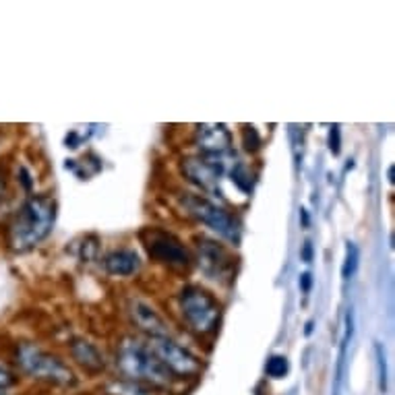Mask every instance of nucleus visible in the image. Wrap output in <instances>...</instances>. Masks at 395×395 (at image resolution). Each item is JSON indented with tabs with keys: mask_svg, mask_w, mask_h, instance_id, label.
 <instances>
[{
	"mask_svg": "<svg viewBox=\"0 0 395 395\" xmlns=\"http://www.w3.org/2000/svg\"><path fill=\"white\" fill-rule=\"evenodd\" d=\"M265 370L271 379H282L288 375L290 370V364H288V358L286 356H271L265 364Z\"/></svg>",
	"mask_w": 395,
	"mask_h": 395,
	"instance_id": "dca6fc26",
	"label": "nucleus"
},
{
	"mask_svg": "<svg viewBox=\"0 0 395 395\" xmlns=\"http://www.w3.org/2000/svg\"><path fill=\"white\" fill-rule=\"evenodd\" d=\"M242 143H244V149L247 151H259L261 149V137H259V132L255 127H244V131H242Z\"/></svg>",
	"mask_w": 395,
	"mask_h": 395,
	"instance_id": "a211bd4d",
	"label": "nucleus"
},
{
	"mask_svg": "<svg viewBox=\"0 0 395 395\" xmlns=\"http://www.w3.org/2000/svg\"><path fill=\"white\" fill-rule=\"evenodd\" d=\"M303 261H307V263L312 261V244L310 242H305V247H303Z\"/></svg>",
	"mask_w": 395,
	"mask_h": 395,
	"instance_id": "b1692460",
	"label": "nucleus"
},
{
	"mask_svg": "<svg viewBox=\"0 0 395 395\" xmlns=\"http://www.w3.org/2000/svg\"><path fill=\"white\" fill-rule=\"evenodd\" d=\"M116 364L129 381L143 383L147 387H168L172 381V375L149 350V346L134 338H127L120 344L116 352Z\"/></svg>",
	"mask_w": 395,
	"mask_h": 395,
	"instance_id": "f03ea898",
	"label": "nucleus"
},
{
	"mask_svg": "<svg viewBox=\"0 0 395 395\" xmlns=\"http://www.w3.org/2000/svg\"><path fill=\"white\" fill-rule=\"evenodd\" d=\"M17 362L29 377L46 381V383H54V385H62V387H71L77 383V377L67 362H62L58 356L42 350L34 344L19 346Z\"/></svg>",
	"mask_w": 395,
	"mask_h": 395,
	"instance_id": "20e7f679",
	"label": "nucleus"
},
{
	"mask_svg": "<svg viewBox=\"0 0 395 395\" xmlns=\"http://www.w3.org/2000/svg\"><path fill=\"white\" fill-rule=\"evenodd\" d=\"M180 170L195 186H199L205 193H214L220 186L223 164L220 162V158H214V155L184 158L180 164Z\"/></svg>",
	"mask_w": 395,
	"mask_h": 395,
	"instance_id": "1a4fd4ad",
	"label": "nucleus"
},
{
	"mask_svg": "<svg viewBox=\"0 0 395 395\" xmlns=\"http://www.w3.org/2000/svg\"><path fill=\"white\" fill-rule=\"evenodd\" d=\"M139 240H141L143 249L147 251V255L155 263L164 265L172 271H188L190 269L193 257H190L188 249L182 244V240L172 232L158 228V226H149L139 232Z\"/></svg>",
	"mask_w": 395,
	"mask_h": 395,
	"instance_id": "39448f33",
	"label": "nucleus"
},
{
	"mask_svg": "<svg viewBox=\"0 0 395 395\" xmlns=\"http://www.w3.org/2000/svg\"><path fill=\"white\" fill-rule=\"evenodd\" d=\"M104 269L110 275L131 277L141 269V259L132 249H116V251H110L104 257Z\"/></svg>",
	"mask_w": 395,
	"mask_h": 395,
	"instance_id": "f8f14e48",
	"label": "nucleus"
},
{
	"mask_svg": "<svg viewBox=\"0 0 395 395\" xmlns=\"http://www.w3.org/2000/svg\"><path fill=\"white\" fill-rule=\"evenodd\" d=\"M310 286H312V277H310V273H303L300 275V290L305 292V294H308L310 292Z\"/></svg>",
	"mask_w": 395,
	"mask_h": 395,
	"instance_id": "5701e85b",
	"label": "nucleus"
},
{
	"mask_svg": "<svg viewBox=\"0 0 395 395\" xmlns=\"http://www.w3.org/2000/svg\"><path fill=\"white\" fill-rule=\"evenodd\" d=\"M147 346L155 354V358L166 366L170 375L193 377L201 373V360L193 352L174 342L172 338H151Z\"/></svg>",
	"mask_w": 395,
	"mask_h": 395,
	"instance_id": "6e6552de",
	"label": "nucleus"
},
{
	"mask_svg": "<svg viewBox=\"0 0 395 395\" xmlns=\"http://www.w3.org/2000/svg\"><path fill=\"white\" fill-rule=\"evenodd\" d=\"M56 201L50 195H32L15 214L8 228V244L15 253H27L46 240L56 221Z\"/></svg>",
	"mask_w": 395,
	"mask_h": 395,
	"instance_id": "f257e3e1",
	"label": "nucleus"
},
{
	"mask_svg": "<svg viewBox=\"0 0 395 395\" xmlns=\"http://www.w3.org/2000/svg\"><path fill=\"white\" fill-rule=\"evenodd\" d=\"M0 395H8V391H2V389H0Z\"/></svg>",
	"mask_w": 395,
	"mask_h": 395,
	"instance_id": "c85d7f7f",
	"label": "nucleus"
},
{
	"mask_svg": "<svg viewBox=\"0 0 395 395\" xmlns=\"http://www.w3.org/2000/svg\"><path fill=\"white\" fill-rule=\"evenodd\" d=\"M195 143L201 149V155L220 158L232 147V132L226 125H199L195 132Z\"/></svg>",
	"mask_w": 395,
	"mask_h": 395,
	"instance_id": "9d476101",
	"label": "nucleus"
},
{
	"mask_svg": "<svg viewBox=\"0 0 395 395\" xmlns=\"http://www.w3.org/2000/svg\"><path fill=\"white\" fill-rule=\"evenodd\" d=\"M375 352H377V364H379V383H381V389H385V356L381 350V344L375 346Z\"/></svg>",
	"mask_w": 395,
	"mask_h": 395,
	"instance_id": "4be33fe9",
	"label": "nucleus"
},
{
	"mask_svg": "<svg viewBox=\"0 0 395 395\" xmlns=\"http://www.w3.org/2000/svg\"><path fill=\"white\" fill-rule=\"evenodd\" d=\"M180 201H182L184 209L188 212V216L205 223L212 232H216L223 240H228L232 244L240 242V223L216 201L207 199L205 195H197V193H182Z\"/></svg>",
	"mask_w": 395,
	"mask_h": 395,
	"instance_id": "423d86ee",
	"label": "nucleus"
},
{
	"mask_svg": "<svg viewBox=\"0 0 395 395\" xmlns=\"http://www.w3.org/2000/svg\"><path fill=\"white\" fill-rule=\"evenodd\" d=\"M387 174H389V182L394 184V182H395V178H394V166L389 168V172H387Z\"/></svg>",
	"mask_w": 395,
	"mask_h": 395,
	"instance_id": "bb28decb",
	"label": "nucleus"
},
{
	"mask_svg": "<svg viewBox=\"0 0 395 395\" xmlns=\"http://www.w3.org/2000/svg\"><path fill=\"white\" fill-rule=\"evenodd\" d=\"M129 314H131L132 323L151 338H170V329L166 319L151 307L145 300H132L129 307Z\"/></svg>",
	"mask_w": 395,
	"mask_h": 395,
	"instance_id": "9b49d317",
	"label": "nucleus"
},
{
	"mask_svg": "<svg viewBox=\"0 0 395 395\" xmlns=\"http://www.w3.org/2000/svg\"><path fill=\"white\" fill-rule=\"evenodd\" d=\"M195 247H197V265L207 279L221 286H228L234 282L236 257L232 255L230 249H226V244L207 236H197Z\"/></svg>",
	"mask_w": 395,
	"mask_h": 395,
	"instance_id": "0eeeda50",
	"label": "nucleus"
},
{
	"mask_svg": "<svg viewBox=\"0 0 395 395\" xmlns=\"http://www.w3.org/2000/svg\"><path fill=\"white\" fill-rule=\"evenodd\" d=\"M17 383V377L8 370V368H4V366H0V389L2 391H6L8 387H13Z\"/></svg>",
	"mask_w": 395,
	"mask_h": 395,
	"instance_id": "412c9836",
	"label": "nucleus"
},
{
	"mask_svg": "<svg viewBox=\"0 0 395 395\" xmlns=\"http://www.w3.org/2000/svg\"><path fill=\"white\" fill-rule=\"evenodd\" d=\"M19 174H21V180H23V186L29 190L32 188V180H29V174H27V170L25 168H19Z\"/></svg>",
	"mask_w": 395,
	"mask_h": 395,
	"instance_id": "393cba45",
	"label": "nucleus"
},
{
	"mask_svg": "<svg viewBox=\"0 0 395 395\" xmlns=\"http://www.w3.org/2000/svg\"><path fill=\"white\" fill-rule=\"evenodd\" d=\"M2 193H4V182H2V178H0V199H2Z\"/></svg>",
	"mask_w": 395,
	"mask_h": 395,
	"instance_id": "cd10ccee",
	"label": "nucleus"
},
{
	"mask_svg": "<svg viewBox=\"0 0 395 395\" xmlns=\"http://www.w3.org/2000/svg\"><path fill=\"white\" fill-rule=\"evenodd\" d=\"M178 307L182 319L197 335H212L218 331L221 305L209 290L197 284L184 286L178 296Z\"/></svg>",
	"mask_w": 395,
	"mask_h": 395,
	"instance_id": "7ed1b4c3",
	"label": "nucleus"
},
{
	"mask_svg": "<svg viewBox=\"0 0 395 395\" xmlns=\"http://www.w3.org/2000/svg\"><path fill=\"white\" fill-rule=\"evenodd\" d=\"M71 356L91 373L104 370L106 362H104V354L95 348V344H91L88 340H75L71 344Z\"/></svg>",
	"mask_w": 395,
	"mask_h": 395,
	"instance_id": "ddd939ff",
	"label": "nucleus"
},
{
	"mask_svg": "<svg viewBox=\"0 0 395 395\" xmlns=\"http://www.w3.org/2000/svg\"><path fill=\"white\" fill-rule=\"evenodd\" d=\"M108 394L110 395H153L151 387L143 385V383H134V381H114L108 385Z\"/></svg>",
	"mask_w": 395,
	"mask_h": 395,
	"instance_id": "4468645a",
	"label": "nucleus"
},
{
	"mask_svg": "<svg viewBox=\"0 0 395 395\" xmlns=\"http://www.w3.org/2000/svg\"><path fill=\"white\" fill-rule=\"evenodd\" d=\"M232 182L242 190V193H251L253 190V176L251 170L244 164H236L232 168Z\"/></svg>",
	"mask_w": 395,
	"mask_h": 395,
	"instance_id": "2eb2a0df",
	"label": "nucleus"
},
{
	"mask_svg": "<svg viewBox=\"0 0 395 395\" xmlns=\"http://www.w3.org/2000/svg\"><path fill=\"white\" fill-rule=\"evenodd\" d=\"M95 255H97V238L95 236H88L85 242L81 244V261L89 263V261L95 259Z\"/></svg>",
	"mask_w": 395,
	"mask_h": 395,
	"instance_id": "6ab92c4d",
	"label": "nucleus"
},
{
	"mask_svg": "<svg viewBox=\"0 0 395 395\" xmlns=\"http://www.w3.org/2000/svg\"><path fill=\"white\" fill-rule=\"evenodd\" d=\"M329 149L333 155H340V151H342V132H340L338 125H333L329 129Z\"/></svg>",
	"mask_w": 395,
	"mask_h": 395,
	"instance_id": "aec40b11",
	"label": "nucleus"
},
{
	"mask_svg": "<svg viewBox=\"0 0 395 395\" xmlns=\"http://www.w3.org/2000/svg\"><path fill=\"white\" fill-rule=\"evenodd\" d=\"M358 259H360L358 247H356L354 242H348V247H346V259H344V267H342V277H344L346 282L356 273V269H358Z\"/></svg>",
	"mask_w": 395,
	"mask_h": 395,
	"instance_id": "f3484780",
	"label": "nucleus"
},
{
	"mask_svg": "<svg viewBox=\"0 0 395 395\" xmlns=\"http://www.w3.org/2000/svg\"><path fill=\"white\" fill-rule=\"evenodd\" d=\"M300 216H303V226L307 228V226H308V214H307V209H300Z\"/></svg>",
	"mask_w": 395,
	"mask_h": 395,
	"instance_id": "a878e982",
	"label": "nucleus"
}]
</instances>
